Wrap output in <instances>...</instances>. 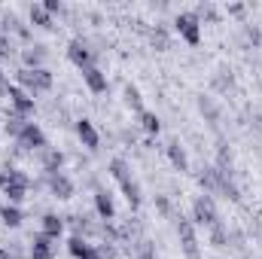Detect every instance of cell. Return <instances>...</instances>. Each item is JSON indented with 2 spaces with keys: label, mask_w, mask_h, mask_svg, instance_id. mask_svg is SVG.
I'll use <instances>...</instances> for the list:
<instances>
[{
  "label": "cell",
  "mask_w": 262,
  "mask_h": 259,
  "mask_svg": "<svg viewBox=\"0 0 262 259\" xmlns=\"http://www.w3.org/2000/svg\"><path fill=\"white\" fill-rule=\"evenodd\" d=\"M52 73L46 70V67H40V70H28V67H21V70H15V85H21L25 92H31V95H40V92H49L52 89Z\"/></svg>",
  "instance_id": "obj_1"
},
{
  "label": "cell",
  "mask_w": 262,
  "mask_h": 259,
  "mask_svg": "<svg viewBox=\"0 0 262 259\" xmlns=\"http://www.w3.org/2000/svg\"><path fill=\"white\" fill-rule=\"evenodd\" d=\"M18 149H25V153H43V149H49V140H46V134L43 128L37 125V122H28L21 134H18Z\"/></svg>",
  "instance_id": "obj_2"
},
{
  "label": "cell",
  "mask_w": 262,
  "mask_h": 259,
  "mask_svg": "<svg viewBox=\"0 0 262 259\" xmlns=\"http://www.w3.org/2000/svg\"><path fill=\"white\" fill-rule=\"evenodd\" d=\"M174 28H177V34H180L189 46H198V43H201V18H198L195 12H180V15L174 18Z\"/></svg>",
  "instance_id": "obj_3"
},
{
  "label": "cell",
  "mask_w": 262,
  "mask_h": 259,
  "mask_svg": "<svg viewBox=\"0 0 262 259\" xmlns=\"http://www.w3.org/2000/svg\"><path fill=\"white\" fill-rule=\"evenodd\" d=\"M6 98H9V107H12V113H18V116H34V110H37V101H34V95L31 92H25L21 85H9V92H6Z\"/></svg>",
  "instance_id": "obj_4"
},
{
  "label": "cell",
  "mask_w": 262,
  "mask_h": 259,
  "mask_svg": "<svg viewBox=\"0 0 262 259\" xmlns=\"http://www.w3.org/2000/svg\"><path fill=\"white\" fill-rule=\"evenodd\" d=\"M192 223L198 226H213V223H220V213H216V204H213V198L210 195H198L195 201H192Z\"/></svg>",
  "instance_id": "obj_5"
},
{
  "label": "cell",
  "mask_w": 262,
  "mask_h": 259,
  "mask_svg": "<svg viewBox=\"0 0 262 259\" xmlns=\"http://www.w3.org/2000/svg\"><path fill=\"white\" fill-rule=\"evenodd\" d=\"M177 235H180V247H183L186 259H201V250H198V235H195V223L180 217V223H177Z\"/></svg>",
  "instance_id": "obj_6"
},
{
  "label": "cell",
  "mask_w": 262,
  "mask_h": 259,
  "mask_svg": "<svg viewBox=\"0 0 262 259\" xmlns=\"http://www.w3.org/2000/svg\"><path fill=\"white\" fill-rule=\"evenodd\" d=\"M46 183H49V192L55 195V198H61V201L73 198V192H76L73 180L67 177L64 171H58V174H49V177H46Z\"/></svg>",
  "instance_id": "obj_7"
},
{
  "label": "cell",
  "mask_w": 262,
  "mask_h": 259,
  "mask_svg": "<svg viewBox=\"0 0 262 259\" xmlns=\"http://www.w3.org/2000/svg\"><path fill=\"white\" fill-rule=\"evenodd\" d=\"M67 58L79 67V70H85V67L95 64V61H92L95 55H92V49H89L85 40H70V46H67Z\"/></svg>",
  "instance_id": "obj_8"
},
{
  "label": "cell",
  "mask_w": 262,
  "mask_h": 259,
  "mask_svg": "<svg viewBox=\"0 0 262 259\" xmlns=\"http://www.w3.org/2000/svg\"><path fill=\"white\" fill-rule=\"evenodd\" d=\"M95 213L104 223H110L116 217V201H113V195L107 192V189H95Z\"/></svg>",
  "instance_id": "obj_9"
},
{
  "label": "cell",
  "mask_w": 262,
  "mask_h": 259,
  "mask_svg": "<svg viewBox=\"0 0 262 259\" xmlns=\"http://www.w3.org/2000/svg\"><path fill=\"white\" fill-rule=\"evenodd\" d=\"M76 137L85 149H98V143H101V134L92 125V119H76Z\"/></svg>",
  "instance_id": "obj_10"
},
{
  "label": "cell",
  "mask_w": 262,
  "mask_h": 259,
  "mask_svg": "<svg viewBox=\"0 0 262 259\" xmlns=\"http://www.w3.org/2000/svg\"><path fill=\"white\" fill-rule=\"evenodd\" d=\"M82 79H85L89 92H95V95H104V92H107V73H104L98 64L85 67V70H82Z\"/></svg>",
  "instance_id": "obj_11"
},
{
  "label": "cell",
  "mask_w": 262,
  "mask_h": 259,
  "mask_svg": "<svg viewBox=\"0 0 262 259\" xmlns=\"http://www.w3.org/2000/svg\"><path fill=\"white\" fill-rule=\"evenodd\" d=\"M31 259H55V241L37 232L31 238Z\"/></svg>",
  "instance_id": "obj_12"
},
{
  "label": "cell",
  "mask_w": 262,
  "mask_h": 259,
  "mask_svg": "<svg viewBox=\"0 0 262 259\" xmlns=\"http://www.w3.org/2000/svg\"><path fill=\"white\" fill-rule=\"evenodd\" d=\"M67 250H70V256L73 259H101L98 256V247L95 244H89L85 238H79V235H73L70 241H67Z\"/></svg>",
  "instance_id": "obj_13"
},
{
  "label": "cell",
  "mask_w": 262,
  "mask_h": 259,
  "mask_svg": "<svg viewBox=\"0 0 262 259\" xmlns=\"http://www.w3.org/2000/svg\"><path fill=\"white\" fill-rule=\"evenodd\" d=\"M40 235L58 241V238L64 235V220H61L58 213H43V220H40Z\"/></svg>",
  "instance_id": "obj_14"
},
{
  "label": "cell",
  "mask_w": 262,
  "mask_h": 259,
  "mask_svg": "<svg viewBox=\"0 0 262 259\" xmlns=\"http://www.w3.org/2000/svg\"><path fill=\"white\" fill-rule=\"evenodd\" d=\"M46 46H40V43H31L28 49H21V61H25V67L28 70H40L43 67V61H46Z\"/></svg>",
  "instance_id": "obj_15"
},
{
  "label": "cell",
  "mask_w": 262,
  "mask_h": 259,
  "mask_svg": "<svg viewBox=\"0 0 262 259\" xmlns=\"http://www.w3.org/2000/svg\"><path fill=\"white\" fill-rule=\"evenodd\" d=\"M21 220H25V213H21L18 204H0V223H3L6 229H18Z\"/></svg>",
  "instance_id": "obj_16"
},
{
  "label": "cell",
  "mask_w": 262,
  "mask_h": 259,
  "mask_svg": "<svg viewBox=\"0 0 262 259\" xmlns=\"http://www.w3.org/2000/svg\"><path fill=\"white\" fill-rule=\"evenodd\" d=\"M168 159H171V165L183 174V171H189V156H186V149L177 143V140H171L168 143Z\"/></svg>",
  "instance_id": "obj_17"
},
{
  "label": "cell",
  "mask_w": 262,
  "mask_h": 259,
  "mask_svg": "<svg viewBox=\"0 0 262 259\" xmlns=\"http://www.w3.org/2000/svg\"><path fill=\"white\" fill-rule=\"evenodd\" d=\"M40 156H43V171H46V177L61 171V165H64V153H58V149L49 146V149H43Z\"/></svg>",
  "instance_id": "obj_18"
},
{
  "label": "cell",
  "mask_w": 262,
  "mask_h": 259,
  "mask_svg": "<svg viewBox=\"0 0 262 259\" xmlns=\"http://www.w3.org/2000/svg\"><path fill=\"white\" fill-rule=\"evenodd\" d=\"M119 186H122V192H125V198H128L131 210H137L140 201H143V195H140V183H137L134 177H125V180H119Z\"/></svg>",
  "instance_id": "obj_19"
},
{
  "label": "cell",
  "mask_w": 262,
  "mask_h": 259,
  "mask_svg": "<svg viewBox=\"0 0 262 259\" xmlns=\"http://www.w3.org/2000/svg\"><path fill=\"white\" fill-rule=\"evenodd\" d=\"M28 189H31V186H25V183L6 180V186H3V195H6V204H21V201L28 198Z\"/></svg>",
  "instance_id": "obj_20"
},
{
  "label": "cell",
  "mask_w": 262,
  "mask_h": 259,
  "mask_svg": "<svg viewBox=\"0 0 262 259\" xmlns=\"http://www.w3.org/2000/svg\"><path fill=\"white\" fill-rule=\"evenodd\" d=\"M140 128L146 131L149 137H156V134L162 131V122H159V116H156L152 110H143V113H140Z\"/></svg>",
  "instance_id": "obj_21"
},
{
  "label": "cell",
  "mask_w": 262,
  "mask_h": 259,
  "mask_svg": "<svg viewBox=\"0 0 262 259\" xmlns=\"http://www.w3.org/2000/svg\"><path fill=\"white\" fill-rule=\"evenodd\" d=\"M31 25H37V28H46V31H49V28H52V15H49L40 3H34V6H31Z\"/></svg>",
  "instance_id": "obj_22"
},
{
  "label": "cell",
  "mask_w": 262,
  "mask_h": 259,
  "mask_svg": "<svg viewBox=\"0 0 262 259\" xmlns=\"http://www.w3.org/2000/svg\"><path fill=\"white\" fill-rule=\"evenodd\" d=\"M125 104H128L131 110H137V116L143 113V98H140V89L137 85H125Z\"/></svg>",
  "instance_id": "obj_23"
},
{
  "label": "cell",
  "mask_w": 262,
  "mask_h": 259,
  "mask_svg": "<svg viewBox=\"0 0 262 259\" xmlns=\"http://www.w3.org/2000/svg\"><path fill=\"white\" fill-rule=\"evenodd\" d=\"M25 125H28V119H25V116H18V113H9V119H6V134L18 140V134H21V128H25Z\"/></svg>",
  "instance_id": "obj_24"
},
{
  "label": "cell",
  "mask_w": 262,
  "mask_h": 259,
  "mask_svg": "<svg viewBox=\"0 0 262 259\" xmlns=\"http://www.w3.org/2000/svg\"><path fill=\"white\" fill-rule=\"evenodd\" d=\"M110 174H113V180H116V183H119V180H125V177H131L128 165H125L122 159H113V162H110Z\"/></svg>",
  "instance_id": "obj_25"
},
{
  "label": "cell",
  "mask_w": 262,
  "mask_h": 259,
  "mask_svg": "<svg viewBox=\"0 0 262 259\" xmlns=\"http://www.w3.org/2000/svg\"><path fill=\"white\" fill-rule=\"evenodd\" d=\"M210 238H213V244H216V247H223V244L229 241V235H226L223 223H213V226H210Z\"/></svg>",
  "instance_id": "obj_26"
},
{
  "label": "cell",
  "mask_w": 262,
  "mask_h": 259,
  "mask_svg": "<svg viewBox=\"0 0 262 259\" xmlns=\"http://www.w3.org/2000/svg\"><path fill=\"white\" fill-rule=\"evenodd\" d=\"M198 110H201V113H204V116H207L210 122L216 119V107L210 104V98H201V101H198Z\"/></svg>",
  "instance_id": "obj_27"
},
{
  "label": "cell",
  "mask_w": 262,
  "mask_h": 259,
  "mask_svg": "<svg viewBox=\"0 0 262 259\" xmlns=\"http://www.w3.org/2000/svg\"><path fill=\"white\" fill-rule=\"evenodd\" d=\"M98 247V256L101 259H116V247L110 244V241H104V244H95Z\"/></svg>",
  "instance_id": "obj_28"
},
{
  "label": "cell",
  "mask_w": 262,
  "mask_h": 259,
  "mask_svg": "<svg viewBox=\"0 0 262 259\" xmlns=\"http://www.w3.org/2000/svg\"><path fill=\"white\" fill-rule=\"evenodd\" d=\"M152 46L168 49V37H165V31H162V28H156V31H152Z\"/></svg>",
  "instance_id": "obj_29"
},
{
  "label": "cell",
  "mask_w": 262,
  "mask_h": 259,
  "mask_svg": "<svg viewBox=\"0 0 262 259\" xmlns=\"http://www.w3.org/2000/svg\"><path fill=\"white\" fill-rule=\"evenodd\" d=\"M40 6H43L49 15H55V12H61V9H64V6H61V0H43Z\"/></svg>",
  "instance_id": "obj_30"
},
{
  "label": "cell",
  "mask_w": 262,
  "mask_h": 259,
  "mask_svg": "<svg viewBox=\"0 0 262 259\" xmlns=\"http://www.w3.org/2000/svg\"><path fill=\"white\" fill-rule=\"evenodd\" d=\"M156 207H159V210H162V213H165V217H168V213H171V201H168V198H165V195H156Z\"/></svg>",
  "instance_id": "obj_31"
},
{
  "label": "cell",
  "mask_w": 262,
  "mask_h": 259,
  "mask_svg": "<svg viewBox=\"0 0 262 259\" xmlns=\"http://www.w3.org/2000/svg\"><path fill=\"white\" fill-rule=\"evenodd\" d=\"M137 259H156L152 247H149V244H143V247H140V253H137Z\"/></svg>",
  "instance_id": "obj_32"
},
{
  "label": "cell",
  "mask_w": 262,
  "mask_h": 259,
  "mask_svg": "<svg viewBox=\"0 0 262 259\" xmlns=\"http://www.w3.org/2000/svg\"><path fill=\"white\" fill-rule=\"evenodd\" d=\"M226 12H229V15H241V12H244V6H241V3H229V6H226Z\"/></svg>",
  "instance_id": "obj_33"
},
{
  "label": "cell",
  "mask_w": 262,
  "mask_h": 259,
  "mask_svg": "<svg viewBox=\"0 0 262 259\" xmlns=\"http://www.w3.org/2000/svg\"><path fill=\"white\" fill-rule=\"evenodd\" d=\"M9 85H12V82H9V79H6V73L0 70V95H6V92H9Z\"/></svg>",
  "instance_id": "obj_34"
},
{
  "label": "cell",
  "mask_w": 262,
  "mask_h": 259,
  "mask_svg": "<svg viewBox=\"0 0 262 259\" xmlns=\"http://www.w3.org/2000/svg\"><path fill=\"white\" fill-rule=\"evenodd\" d=\"M6 186V168H0V189Z\"/></svg>",
  "instance_id": "obj_35"
}]
</instances>
